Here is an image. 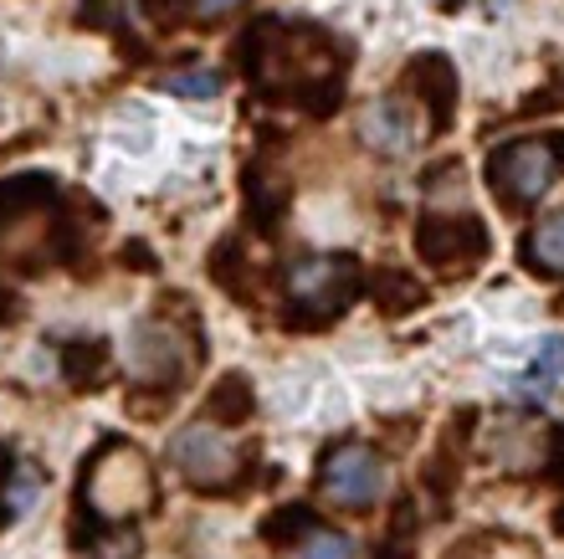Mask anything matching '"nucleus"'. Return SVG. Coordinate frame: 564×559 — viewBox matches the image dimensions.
Here are the masks:
<instances>
[{
    "label": "nucleus",
    "instance_id": "f257e3e1",
    "mask_svg": "<svg viewBox=\"0 0 564 559\" xmlns=\"http://www.w3.org/2000/svg\"><path fill=\"white\" fill-rule=\"evenodd\" d=\"M83 498L98 508L104 518H134L149 514L154 503V472L134 447H104L98 462L83 477Z\"/></svg>",
    "mask_w": 564,
    "mask_h": 559
},
{
    "label": "nucleus",
    "instance_id": "2eb2a0df",
    "mask_svg": "<svg viewBox=\"0 0 564 559\" xmlns=\"http://www.w3.org/2000/svg\"><path fill=\"white\" fill-rule=\"evenodd\" d=\"M170 88H175V93H195V98H210V93L221 88V77H216V73H206V77H175Z\"/></svg>",
    "mask_w": 564,
    "mask_h": 559
},
{
    "label": "nucleus",
    "instance_id": "9b49d317",
    "mask_svg": "<svg viewBox=\"0 0 564 559\" xmlns=\"http://www.w3.org/2000/svg\"><path fill=\"white\" fill-rule=\"evenodd\" d=\"M523 390L529 396H564V338H550L539 359L523 375Z\"/></svg>",
    "mask_w": 564,
    "mask_h": 559
},
{
    "label": "nucleus",
    "instance_id": "39448f33",
    "mask_svg": "<svg viewBox=\"0 0 564 559\" xmlns=\"http://www.w3.org/2000/svg\"><path fill=\"white\" fill-rule=\"evenodd\" d=\"M554 180H560V149L550 139H519L503 154H492V185H503L508 201H519V206L550 195Z\"/></svg>",
    "mask_w": 564,
    "mask_h": 559
},
{
    "label": "nucleus",
    "instance_id": "9d476101",
    "mask_svg": "<svg viewBox=\"0 0 564 559\" xmlns=\"http://www.w3.org/2000/svg\"><path fill=\"white\" fill-rule=\"evenodd\" d=\"M523 257H529V267H539V272L564 278V211H560V216H550V222H539L534 232H529Z\"/></svg>",
    "mask_w": 564,
    "mask_h": 559
},
{
    "label": "nucleus",
    "instance_id": "423d86ee",
    "mask_svg": "<svg viewBox=\"0 0 564 559\" xmlns=\"http://www.w3.org/2000/svg\"><path fill=\"white\" fill-rule=\"evenodd\" d=\"M195 350L175 324H139L129 334V375L144 385H170L191 369Z\"/></svg>",
    "mask_w": 564,
    "mask_h": 559
},
{
    "label": "nucleus",
    "instance_id": "ddd939ff",
    "mask_svg": "<svg viewBox=\"0 0 564 559\" xmlns=\"http://www.w3.org/2000/svg\"><path fill=\"white\" fill-rule=\"evenodd\" d=\"M303 559H359L355 539L349 534H334V529H313L308 539H303V549H297Z\"/></svg>",
    "mask_w": 564,
    "mask_h": 559
},
{
    "label": "nucleus",
    "instance_id": "dca6fc26",
    "mask_svg": "<svg viewBox=\"0 0 564 559\" xmlns=\"http://www.w3.org/2000/svg\"><path fill=\"white\" fill-rule=\"evenodd\" d=\"M241 0H191V11L195 15H226V11H237Z\"/></svg>",
    "mask_w": 564,
    "mask_h": 559
},
{
    "label": "nucleus",
    "instance_id": "0eeeda50",
    "mask_svg": "<svg viewBox=\"0 0 564 559\" xmlns=\"http://www.w3.org/2000/svg\"><path fill=\"white\" fill-rule=\"evenodd\" d=\"M436 118H426V104H411V98H380L359 114V133H365V144L380 149V154H411L431 133Z\"/></svg>",
    "mask_w": 564,
    "mask_h": 559
},
{
    "label": "nucleus",
    "instance_id": "1a4fd4ad",
    "mask_svg": "<svg viewBox=\"0 0 564 559\" xmlns=\"http://www.w3.org/2000/svg\"><path fill=\"white\" fill-rule=\"evenodd\" d=\"M488 452L508 472H534L544 462V431L529 421H498V431L488 437Z\"/></svg>",
    "mask_w": 564,
    "mask_h": 559
},
{
    "label": "nucleus",
    "instance_id": "f03ea898",
    "mask_svg": "<svg viewBox=\"0 0 564 559\" xmlns=\"http://www.w3.org/2000/svg\"><path fill=\"white\" fill-rule=\"evenodd\" d=\"M170 462L180 467V477L195 487H237L241 483V467L247 456L241 447L226 437L216 421H195V427H180L175 442H170Z\"/></svg>",
    "mask_w": 564,
    "mask_h": 559
},
{
    "label": "nucleus",
    "instance_id": "20e7f679",
    "mask_svg": "<svg viewBox=\"0 0 564 559\" xmlns=\"http://www.w3.org/2000/svg\"><path fill=\"white\" fill-rule=\"evenodd\" d=\"M359 288L355 257H308L288 272V298H293L297 319H328L339 313Z\"/></svg>",
    "mask_w": 564,
    "mask_h": 559
},
{
    "label": "nucleus",
    "instance_id": "f8f14e48",
    "mask_svg": "<svg viewBox=\"0 0 564 559\" xmlns=\"http://www.w3.org/2000/svg\"><path fill=\"white\" fill-rule=\"evenodd\" d=\"M206 411H210V421H216V427H237L241 416L252 411V385L241 380V375H226V380L210 390Z\"/></svg>",
    "mask_w": 564,
    "mask_h": 559
},
{
    "label": "nucleus",
    "instance_id": "4468645a",
    "mask_svg": "<svg viewBox=\"0 0 564 559\" xmlns=\"http://www.w3.org/2000/svg\"><path fill=\"white\" fill-rule=\"evenodd\" d=\"M375 288H380V298H386V313H405L411 303H421V288L416 282H405L401 272H380Z\"/></svg>",
    "mask_w": 564,
    "mask_h": 559
},
{
    "label": "nucleus",
    "instance_id": "7ed1b4c3",
    "mask_svg": "<svg viewBox=\"0 0 564 559\" xmlns=\"http://www.w3.org/2000/svg\"><path fill=\"white\" fill-rule=\"evenodd\" d=\"M318 487H324L328 503H339V508H349V514H365V508H375V503L386 498L390 472H386V462H380L370 447L349 442V447H339V452L324 456Z\"/></svg>",
    "mask_w": 564,
    "mask_h": 559
},
{
    "label": "nucleus",
    "instance_id": "6e6552de",
    "mask_svg": "<svg viewBox=\"0 0 564 559\" xmlns=\"http://www.w3.org/2000/svg\"><path fill=\"white\" fill-rule=\"evenodd\" d=\"M416 247L426 262L436 267H457V262H473L482 257V226L473 216H462V222H442V216H426L416 232Z\"/></svg>",
    "mask_w": 564,
    "mask_h": 559
}]
</instances>
